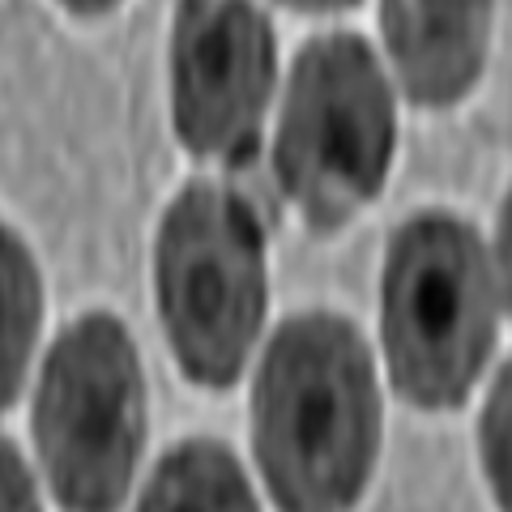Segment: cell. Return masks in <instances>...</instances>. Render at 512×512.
Wrapping results in <instances>:
<instances>
[{
    "label": "cell",
    "mask_w": 512,
    "mask_h": 512,
    "mask_svg": "<svg viewBox=\"0 0 512 512\" xmlns=\"http://www.w3.org/2000/svg\"><path fill=\"white\" fill-rule=\"evenodd\" d=\"M376 440V376L350 320H286L252 393V444L278 508L346 512L372 474Z\"/></svg>",
    "instance_id": "6da1fadb"
},
{
    "label": "cell",
    "mask_w": 512,
    "mask_h": 512,
    "mask_svg": "<svg viewBox=\"0 0 512 512\" xmlns=\"http://www.w3.org/2000/svg\"><path fill=\"white\" fill-rule=\"evenodd\" d=\"M495 342V274L470 222L410 218L384 261V350L406 402L457 406Z\"/></svg>",
    "instance_id": "7a4b0ae2"
},
{
    "label": "cell",
    "mask_w": 512,
    "mask_h": 512,
    "mask_svg": "<svg viewBox=\"0 0 512 512\" xmlns=\"http://www.w3.org/2000/svg\"><path fill=\"white\" fill-rule=\"evenodd\" d=\"M158 308L184 372L231 384L265 316V239L252 205L222 184H188L158 231Z\"/></svg>",
    "instance_id": "3957f363"
},
{
    "label": "cell",
    "mask_w": 512,
    "mask_h": 512,
    "mask_svg": "<svg viewBox=\"0 0 512 512\" xmlns=\"http://www.w3.org/2000/svg\"><path fill=\"white\" fill-rule=\"evenodd\" d=\"M393 99L372 47L355 35L312 39L286 86L274 167L312 231H333L384 184Z\"/></svg>",
    "instance_id": "277c9868"
},
{
    "label": "cell",
    "mask_w": 512,
    "mask_h": 512,
    "mask_svg": "<svg viewBox=\"0 0 512 512\" xmlns=\"http://www.w3.org/2000/svg\"><path fill=\"white\" fill-rule=\"evenodd\" d=\"M146 389L133 338L103 312L73 320L43 363L35 440L69 512H116L141 453Z\"/></svg>",
    "instance_id": "5b68a950"
},
{
    "label": "cell",
    "mask_w": 512,
    "mask_h": 512,
    "mask_svg": "<svg viewBox=\"0 0 512 512\" xmlns=\"http://www.w3.org/2000/svg\"><path fill=\"white\" fill-rule=\"evenodd\" d=\"M175 133L197 158L244 163L274 86V35L248 0H180L171 35Z\"/></svg>",
    "instance_id": "8992f818"
},
{
    "label": "cell",
    "mask_w": 512,
    "mask_h": 512,
    "mask_svg": "<svg viewBox=\"0 0 512 512\" xmlns=\"http://www.w3.org/2000/svg\"><path fill=\"white\" fill-rule=\"evenodd\" d=\"M384 39L410 99L448 107L483 73L491 0H384Z\"/></svg>",
    "instance_id": "52a82bcc"
},
{
    "label": "cell",
    "mask_w": 512,
    "mask_h": 512,
    "mask_svg": "<svg viewBox=\"0 0 512 512\" xmlns=\"http://www.w3.org/2000/svg\"><path fill=\"white\" fill-rule=\"evenodd\" d=\"M137 512H256V500L227 448L188 440L163 457Z\"/></svg>",
    "instance_id": "ba28073f"
},
{
    "label": "cell",
    "mask_w": 512,
    "mask_h": 512,
    "mask_svg": "<svg viewBox=\"0 0 512 512\" xmlns=\"http://www.w3.org/2000/svg\"><path fill=\"white\" fill-rule=\"evenodd\" d=\"M39 274L22 239L0 222V406L13 402L39 333Z\"/></svg>",
    "instance_id": "9c48e42d"
},
{
    "label": "cell",
    "mask_w": 512,
    "mask_h": 512,
    "mask_svg": "<svg viewBox=\"0 0 512 512\" xmlns=\"http://www.w3.org/2000/svg\"><path fill=\"white\" fill-rule=\"evenodd\" d=\"M483 466L500 508L512 512V359L504 363L483 410Z\"/></svg>",
    "instance_id": "30bf717a"
},
{
    "label": "cell",
    "mask_w": 512,
    "mask_h": 512,
    "mask_svg": "<svg viewBox=\"0 0 512 512\" xmlns=\"http://www.w3.org/2000/svg\"><path fill=\"white\" fill-rule=\"evenodd\" d=\"M0 512H39L35 483L22 466V457L13 453V444L0 440Z\"/></svg>",
    "instance_id": "8fae6325"
},
{
    "label": "cell",
    "mask_w": 512,
    "mask_h": 512,
    "mask_svg": "<svg viewBox=\"0 0 512 512\" xmlns=\"http://www.w3.org/2000/svg\"><path fill=\"white\" fill-rule=\"evenodd\" d=\"M500 282H504V295L512 308V192H508L504 218H500Z\"/></svg>",
    "instance_id": "7c38bea8"
},
{
    "label": "cell",
    "mask_w": 512,
    "mask_h": 512,
    "mask_svg": "<svg viewBox=\"0 0 512 512\" xmlns=\"http://www.w3.org/2000/svg\"><path fill=\"white\" fill-rule=\"evenodd\" d=\"M64 9H73V13H82V18H99V13L107 9H116L120 0H60Z\"/></svg>",
    "instance_id": "4fadbf2b"
},
{
    "label": "cell",
    "mask_w": 512,
    "mask_h": 512,
    "mask_svg": "<svg viewBox=\"0 0 512 512\" xmlns=\"http://www.w3.org/2000/svg\"><path fill=\"white\" fill-rule=\"evenodd\" d=\"M282 5H295V9L325 13V9H346V5H355V0H282Z\"/></svg>",
    "instance_id": "5bb4252c"
}]
</instances>
